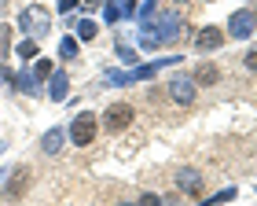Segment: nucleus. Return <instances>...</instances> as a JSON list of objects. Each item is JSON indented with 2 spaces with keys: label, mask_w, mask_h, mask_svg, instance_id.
<instances>
[{
  "label": "nucleus",
  "mask_w": 257,
  "mask_h": 206,
  "mask_svg": "<svg viewBox=\"0 0 257 206\" xmlns=\"http://www.w3.org/2000/svg\"><path fill=\"white\" fill-rule=\"evenodd\" d=\"M19 30L26 33V37H33V41L48 37V30H52V11L44 8V4L22 8V11H19Z\"/></svg>",
  "instance_id": "f257e3e1"
},
{
  "label": "nucleus",
  "mask_w": 257,
  "mask_h": 206,
  "mask_svg": "<svg viewBox=\"0 0 257 206\" xmlns=\"http://www.w3.org/2000/svg\"><path fill=\"white\" fill-rule=\"evenodd\" d=\"M96 133H99V114H92V111H77L66 125V136L74 147H88L96 140Z\"/></svg>",
  "instance_id": "f03ea898"
},
{
  "label": "nucleus",
  "mask_w": 257,
  "mask_h": 206,
  "mask_svg": "<svg viewBox=\"0 0 257 206\" xmlns=\"http://www.w3.org/2000/svg\"><path fill=\"white\" fill-rule=\"evenodd\" d=\"M224 30H228V37H231V41H250V37H253V30H257V11H253V8H239V11H231Z\"/></svg>",
  "instance_id": "7ed1b4c3"
},
{
  "label": "nucleus",
  "mask_w": 257,
  "mask_h": 206,
  "mask_svg": "<svg viewBox=\"0 0 257 206\" xmlns=\"http://www.w3.org/2000/svg\"><path fill=\"white\" fill-rule=\"evenodd\" d=\"M166 92H169L173 103H180V107H191L195 96H198V85H195L191 74H173L169 81H166Z\"/></svg>",
  "instance_id": "20e7f679"
},
{
  "label": "nucleus",
  "mask_w": 257,
  "mask_h": 206,
  "mask_svg": "<svg viewBox=\"0 0 257 206\" xmlns=\"http://www.w3.org/2000/svg\"><path fill=\"white\" fill-rule=\"evenodd\" d=\"M133 118H136V107L133 103H110L107 111H103V129L107 133H125L128 125H133Z\"/></svg>",
  "instance_id": "39448f33"
},
{
  "label": "nucleus",
  "mask_w": 257,
  "mask_h": 206,
  "mask_svg": "<svg viewBox=\"0 0 257 206\" xmlns=\"http://www.w3.org/2000/svg\"><path fill=\"white\" fill-rule=\"evenodd\" d=\"M202 188H206V177L198 173V169H191V166L177 169V191H180V195L198 199V195H202Z\"/></svg>",
  "instance_id": "423d86ee"
},
{
  "label": "nucleus",
  "mask_w": 257,
  "mask_h": 206,
  "mask_svg": "<svg viewBox=\"0 0 257 206\" xmlns=\"http://www.w3.org/2000/svg\"><path fill=\"white\" fill-rule=\"evenodd\" d=\"M224 37L228 33L220 30V26H202V30H195V52H217V48H224Z\"/></svg>",
  "instance_id": "0eeeda50"
},
{
  "label": "nucleus",
  "mask_w": 257,
  "mask_h": 206,
  "mask_svg": "<svg viewBox=\"0 0 257 206\" xmlns=\"http://www.w3.org/2000/svg\"><path fill=\"white\" fill-rule=\"evenodd\" d=\"M26 188H30V166H15L8 177V188H4V202H19L26 195Z\"/></svg>",
  "instance_id": "6e6552de"
},
{
  "label": "nucleus",
  "mask_w": 257,
  "mask_h": 206,
  "mask_svg": "<svg viewBox=\"0 0 257 206\" xmlns=\"http://www.w3.org/2000/svg\"><path fill=\"white\" fill-rule=\"evenodd\" d=\"M8 81L15 85V92H22V96H30V99H41V96H44V88H41V81H37V77H33L30 70H19V74H11Z\"/></svg>",
  "instance_id": "1a4fd4ad"
},
{
  "label": "nucleus",
  "mask_w": 257,
  "mask_h": 206,
  "mask_svg": "<svg viewBox=\"0 0 257 206\" xmlns=\"http://www.w3.org/2000/svg\"><path fill=\"white\" fill-rule=\"evenodd\" d=\"M63 144H66V129H59V125H52V129L41 136V151H44V155H52V158L63 151Z\"/></svg>",
  "instance_id": "9d476101"
},
{
  "label": "nucleus",
  "mask_w": 257,
  "mask_h": 206,
  "mask_svg": "<svg viewBox=\"0 0 257 206\" xmlns=\"http://www.w3.org/2000/svg\"><path fill=\"white\" fill-rule=\"evenodd\" d=\"M48 96H52V103H63L70 96V77H66V70H52V77H48Z\"/></svg>",
  "instance_id": "9b49d317"
},
{
  "label": "nucleus",
  "mask_w": 257,
  "mask_h": 206,
  "mask_svg": "<svg viewBox=\"0 0 257 206\" xmlns=\"http://www.w3.org/2000/svg\"><path fill=\"white\" fill-rule=\"evenodd\" d=\"M191 77H195V85H198V88H209V85H217V81H220V70H217L213 63H198Z\"/></svg>",
  "instance_id": "f8f14e48"
},
{
  "label": "nucleus",
  "mask_w": 257,
  "mask_h": 206,
  "mask_svg": "<svg viewBox=\"0 0 257 206\" xmlns=\"http://www.w3.org/2000/svg\"><path fill=\"white\" fill-rule=\"evenodd\" d=\"M158 11H162V0H140V4H136V26H144V22H151V19H155L158 15Z\"/></svg>",
  "instance_id": "ddd939ff"
},
{
  "label": "nucleus",
  "mask_w": 257,
  "mask_h": 206,
  "mask_svg": "<svg viewBox=\"0 0 257 206\" xmlns=\"http://www.w3.org/2000/svg\"><path fill=\"white\" fill-rule=\"evenodd\" d=\"M70 30H77V41H96L99 26L92 19H70Z\"/></svg>",
  "instance_id": "4468645a"
},
{
  "label": "nucleus",
  "mask_w": 257,
  "mask_h": 206,
  "mask_svg": "<svg viewBox=\"0 0 257 206\" xmlns=\"http://www.w3.org/2000/svg\"><path fill=\"white\" fill-rule=\"evenodd\" d=\"M52 70H55V66H52L48 55H37V63H33V77H37V81H48Z\"/></svg>",
  "instance_id": "2eb2a0df"
},
{
  "label": "nucleus",
  "mask_w": 257,
  "mask_h": 206,
  "mask_svg": "<svg viewBox=\"0 0 257 206\" xmlns=\"http://www.w3.org/2000/svg\"><path fill=\"white\" fill-rule=\"evenodd\" d=\"M37 52H41V48H37V41H33V37H22L15 55H19V59H37Z\"/></svg>",
  "instance_id": "dca6fc26"
},
{
  "label": "nucleus",
  "mask_w": 257,
  "mask_h": 206,
  "mask_svg": "<svg viewBox=\"0 0 257 206\" xmlns=\"http://www.w3.org/2000/svg\"><path fill=\"white\" fill-rule=\"evenodd\" d=\"M231 199H235V188H220L217 195L202 199V206H224V202H231Z\"/></svg>",
  "instance_id": "f3484780"
},
{
  "label": "nucleus",
  "mask_w": 257,
  "mask_h": 206,
  "mask_svg": "<svg viewBox=\"0 0 257 206\" xmlns=\"http://www.w3.org/2000/svg\"><path fill=\"white\" fill-rule=\"evenodd\" d=\"M59 59H77V37H63L59 41Z\"/></svg>",
  "instance_id": "a211bd4d"
},
{
  "label": "nucleus",
  "mask_w": 257,
  "mask_h": 206,
  "mask_svg": "<svg viewBox=\"0 0 257 206\" xmlns=\"http://www.w3.org/2000/svg\"><path fill=\"white\" fill-rule=\"evenodd\" d=\"M114 55H118L121 63H136V59H140V55H136V48H128L125 41H118V48H114Z\"/></svg>",
  "instance_id": "6ab92c4d"
},
{
  "label": "nucleus",
  "mask_w": 257,
  "mask_h": 206,
  "mask_svg": "<svg viewBox=\"0 0 257 206\" xmlns=\"http://www.w3.org/2000/svg\"><path fill=\"white\" fill-rule=\"evenodd\" d=\"M107 85H133V74L128 70H107Z\"/></svg>",
  "instance_id": "aec40b11"
},
{
  "label": "nucleus",
  "mask_w": 257,
  "mask_h": 206,
  "mask_svg": "<svg viewBox=\"0 0 257 206\" xmlns=\"http://www.w3.org/2000/svg\"><path fill=\"white\" fill-rule=\"evenodd\" d=\"M81 0H55V11H63V15H74V8Z\"/></svg>",
  "instance_id": "412c9836"
},
{
  "label": "nucleus",
  "mask_w": 257,
  "mask_h": 206,
  "mask_svg": "<svg viewBox=\"0 0 257 206\" xmlns=\"http://www.w3.org/2000/svg\"><path fill=\"white\" fill-rule=\"evenodd\" d=\"M242 63H246V70H253V74H257V44H253L246 55H242Z\"/></svg>",
  "instance_id": "4be33fe9"
},
{
  "label": "nucleus",
  "mask_w": 257,
  "mask_h": 206,
  "mask_svg": "<svg viewBox=\"0 0 257 206\" xmlns=\"http://www.w3.org/2000/svg\"><path fill=\"white\" fill-rule=\"evenodd\" d=\"M140 206H162V195H155V191H147V195H140Z\"/></svg>",
  "instance_id": "5701e85b"
},
{
  "label": "nucleus",
  "mask_w": 257,
  "mask_h": 206,
  "mask_svg": "<svg viewBox=\"0 0 257 206\" xmlns=\"http://www.w3.org/2000/svg\"><path fill=\"white\" fill-rule=\"evenodd\" d=\"M81 8H85V11H88V15H92V11H96V8H99V0H81Z\"/></svg>",
  "instance_id": "b1692460"
},
{
  "label": "nucleus",
  "mask_w": 257,
  "mask_h": 206,
  "mask_svg": "<svg viewBox=\"0 0 257 206\" xmlns=\"http://www.w3.org/2000/svg\"><path fill=\"white\" fill-rule=\"evenodd\" d=\"M118 206H140V202H118Z\"/></svg>",
  "instance_id": "393cba45"
},
{
  "label": "nucleus",
  "mask_w": 257,
  "mask_h": 206,
  "mask_svg": "<svg viewBox=\"0 0 257 206\" xmlns=\"http://www.w3.org/2000/svg\"><path fill=\"white\" fill-rule=\"evenodd\" d=\"M4 147H8V144H4V140H0V155H4Z\"/></svg>",
  "instance_id": "a878e982"
},
{
  "label": "nucleus",
  "mask_w": 257,
  "mask_h": 206,
  "mask_svg": "<svg viewBox=\"0 0 257 206\" xmlns=\"http://www.w3.org/2000/svg\"><path fill=\"white\" fill-rule=\"evenodd\" d=\"M177 4H188V0H177Z\"/></svg>",
  "instance_id": "bb28decb"
},
{
  "label": "nucleus",
  "mask_w": 257,
  "mask_h": 206,
  "mask_svg": "<svg viewBox=\"0 0 257 206\" xmlns=\"http://www.w3.org/2000/svg\"><path fill=\"white\" fill-rule=\"evenodd\" d=\"M0 177H4V173H0Z\"/></svg>",
  "instance_id": "cd10ccee"
}]
</instances>
